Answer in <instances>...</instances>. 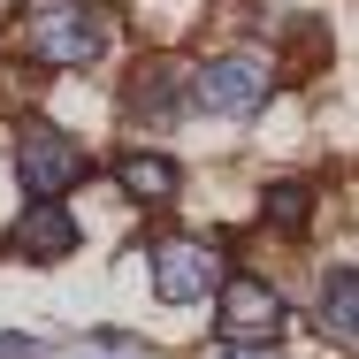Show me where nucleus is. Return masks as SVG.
Returning a JSON list of instances; mask_svg holds the SVG:
<instances>
[{
    "instance_id": "8",
    "label": "nucleus",
    "mask_w": 359,
    "mask_h": 359,
    "mask_svg": "<svg viewBox=\"0 0 359 359\" xmlns=\"http://www.w3.org/2000/svg\"><path fill=\"white\" fill-rule=\"evenodd\" d=\"M321 337L337 344V352H359V268H337L329 283H321Z\"/></svg>"
},
{
    "instance_id": "6",
    "label": "nucleus",
    "mask_w": 359,
    "mask_h": 359,
    "mask_svg": "<svg viewBox=\"0 0 359 359\" xmlns=\"http://www.w3.org/2000/svg\"><path fill=\"white\" fill-rule=\"evenodd\" d=\"M130 107H138L145 123H176L184 115V100H191V69H176V62H145L130 76V92H123Z\"/></svg>"
},
{
    "instance_id": "13",
    "label": "nucleus",
    "mask_w": 359,
    "mask_h": 359,
    "mask_svg": "<svg viewBox=\"0 0 359 359\" xmlns=\"http://www.w3.org/2000/svg\"><path fill=\"white\" fill-rule=\"evenodd\" d=\"M0 359H39V344L31 337H0Z\"/></svg>"
},
{
    "instance_id": "1",
    "label": "nucleus",
    "mask_w": 359,
    "mask_h": 359,
    "mask_svg": "<svg viewBox=\"0 0 359 359\" xmlns=\"http://www.w3.org/2000/svg\"><path fill=\"white\" fill-rule=\"evenodd\" d=\"M107 15L92 8V0H46V8H31V23H23V54L31 62H46V69H84V62H100L107 54Z\"/></svg>"
},
{
    "instance_id": "9",
    "label": "nucleus",
    "mask_w": 359,
    "mask_h": 359,
    "mask_svg": "<svg viewBox=\"0 0 359 359\" xmlns=\"http://www.w3.org/2000/svg\"><path fill=\"white\" fill-rule=\"evenodd\" d=\"M115 184H123L130 199H145V207H161V199L184 191V168H176L168 153H123V161H115Z\"/></svg>"
},
{
    "instance_id": "11",
    "label": "nucleus",
    "mask_w": 359,
    "mask_h": 359,
    "mask_svg": "<svg viewBox=\"0 0 359 359\" xmlns=\"http://www.w3.org/2000/svg\"><path fill=\"white\" fill-rule=\"evenodd\" d=\"M76 359H153L138 337H92V344H76Z\"/></svg>"
},
{
    "instance_id": "2",
    "label": "nucleus",
    "mask_w": 359,
    "mask_h": 359,
    "mask_svg": "<svg viewBox=\"0 0 359 359\" xmlns=\"http://www.w3.org/2000/svg\"><path fill=\"white\" fill-rule=\"evenodd\" d=\"M76 176H84V153H76L69 130H54V123H23L15 130V184L31 199H62Z\"/></svg>"
},
{
    "instance_id": "5",
    "label": "nucleus",
    "mask_w": 359,
    "mask_h": 359,
    "mask_svg": "<svg viewBox=\"0 0 359 359\" xmlns=\"http://www.w3.org/2000/svg\"><path fill=\"white\" fill-rule=\"evenodd\" d=\"M283 321V290L260 283V276H237V283H222V329L229 337H268Z\"/></svg>"
},
{
    "instance_id": "10",
    "label": "nucleus",
    "mask_w": 359,
    "mask_h": 359,
    "mask_svg": "<svg viewBox=\"0 0 359 359\" xmlns=\"http://www.w3.org/2000/svg\"><path fill=\"white\" fill-rule=\"evenodd\" d=\"M260 222H268L276 237H298V229L313 222V184H298V176L268 184V191H260Z\"/></svg>"
},
{
    "instance_id": "3",
    "label": "nucleus",
    "mask_w": 359,
    "mask_h": 359,
    "mask_svg": "<svg viewBox=\"0 0 359 359\" xmlns=\"http://www.w3.org/2000/svg\"><path fill=\"white\" fill-rule=\"evenodd\" d=\"M276 92V62L268 54H215L199 69V107L207 115H252Z\"/></svg>"
},
{
    "instance_id": "4",
    "label": "nucleus",
    "mask_w": 359,
    "mask_h": 359,
    "mask_svg": "<svg viewBox=\"0 0 359 359\" xmlns=\"http://www.w3.org/2000/svg\"><path fill=\"white\" fill-rule=\"evenodd\" d=\"M153 290L168 298V306H199V298H215L222 290V260L207 237H168L161 252H153Z\"/></svg>"
},
{
    "instance_id": "7",
    "label": "nucleus",
    "mask_w": 359,
    "mask_h": 359,
    "mask_svg": "<svg viewBox=\"0 0 359 359\" xmlns=\"http://www.w3.org/2000/svg\"><path fill=\"white\" fill-rule=\"evenodd\" d=\"M8 245H15L23 260H69V252H76V222L62 215L54 199H39L31 215H23L15 229H8Z\"/></svg>"
},
{
    "instance_id": "12",
    "label": "nucleus",
    "mask_w": 359,
    "mask_h": 359,
    "mask_svg": "<svg viewBox=\"0 0 359 359\" xmlns=\"http://www.w3.org/2000/svg\"><path fill=\"white\" fill-rule=\"evenodd\" d=\"M222 359H283V352H276L268 337H237V344H229V352H222Z\"/></svg>"
}]
</instances>
